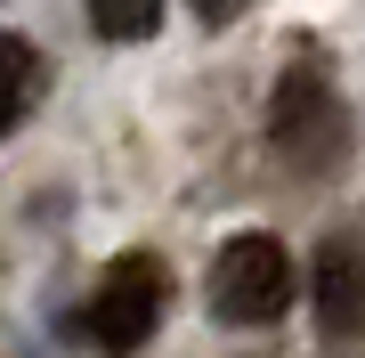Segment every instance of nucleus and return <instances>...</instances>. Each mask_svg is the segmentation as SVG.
I'll list each match as a JSON object with an SVG mask.
<instances>
[{
    "label": "nucleus",
    "mask_w": 365,
    "mask_h": 358,
    "mask_svg": "<svg viewBox=\"0 0 365 358\" xmlns=\"http://www.w3.org/2000/svg\"><path fill=\"white\" fill-rule=\"evenodd\" d=\"M163 302H170V277L155 252H122L114 269H106V285L90 293V309H81V326H90L98 350H138L146 334L163 326Z\"/></svg>",
    "instance_id": "7ed1b4c3"
},
{
    "label": "nucleus",
    "mask_w": 365,
    "mask_h": 358,
    "mask_svg": "<svg viewBox=\"0 0 365 358\" xmlns=\"http://www.w3.org/2000/svg\"><path fill=\"white\" fill-rule=\"evenodd\" d=\"M90 25L106 41H146L163 25V0H90Z\"/></svg>",
    "instance_id": "423d86ee"
},
{
    "label": "nucleus",
    "mask_w": 365,
    "mask_h": 358,
    "mask_svg": "<svg viewBox=\"0 0 365 358\" xmlns=\"http://www.w3.org/2000/svg\"><path fill=\"white\" fill-rule=\"evenodd\" d=\"M195 16L203 25H227V16H244V0H195Z\"/></svg>",
    "instance_id": "0eeeda50"
},
{
    "label": "nucleus",
    "mask_w": 365,
    "mask_h": 358,
    "mask_svg": "<svg viewBox=\"0 0 365 358\" xmlns=\"http://www.w3.org/2000/svg\"><path fill=\"white\" fill-rule=\"evenodd\" d=\"M268 139H276V155H284L292 171H333V163L349 155V106H341V90L317 66H292L276 81Z\"/></svg>",
    "instance_id": "f257e3e1"
},
{
    "label": "nucleus",
    "mask_w": 365,
    "mask_h": 358,
    "mask_svg": "<svg viewBox=\"0 0 365 358\" xmlns=\"http://www.w3.org/2000/svg\"><path fill=\"white\" fill-rule=\"evenodd\" d=\"M33 90H41V57H33V41L0 33V139L16 131V114L33 106Z\"/></svg>",
    "instance_id": "39448f33"
},
{
    "label": "nucleus",
    "mask_w": 365,
    "mask_h": 358,
    "mask_svg": "<svg viewBox=\"0 0 365 358\" xmlns=\"http://www.w3.org/2000/svg\"><path fill=\"white\" fill-rule=\"evenodd\" d=\"M211 309L227 326H268L292 309V252L276 237H227L211 261Z\"/></svg>",
    "instance_id": "f03ea898"
},
{
    "label": "nucleus",
    "mask_w": 365,
    "mask_h": 358,
    "mask_svg": "<svg viewBox=\"0 0 365 358\" xmlns=\"http://www.w3.org/2000/svg\"><path fill=\"white\" fill-rule=\"evenodd\" d=\"M309 302L325 334H357L365 326V237H325L309 261Z\"/></svg>",
    "instance_id": "20e7f679"
}]
</instances>
